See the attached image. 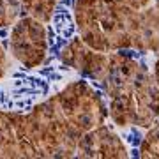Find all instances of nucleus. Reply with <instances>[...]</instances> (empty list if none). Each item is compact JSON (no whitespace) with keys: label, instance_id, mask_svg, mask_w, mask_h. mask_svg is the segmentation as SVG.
I'll return each mask as SVG.
<instances>
[{"label":"nucleus","instance_id":"6","mask_svg":"<svg viewBox=\"0 0 159 159\" xmlns=\"http://www.w3.org/2000/svg\"><path fill=\"white\" fill-rule=\"evenodd\" d=\"M127 148L122 138L117 134L110 124H103L85 133L76 147L74 157H127Z\"/></svg>","mask_w":159,"mask_h":159},{"label":"nucleus","instance_id":"2","mask_svg":"<svg viewBox=\"0 0 159 159\" xmlns=\"http://www.w3.org/2000/svg\"><path fill=\"white\" fill-rule=\"evenodd\" d=\"M108 101V117L119 127H152L159 117V90L133 51L108 53V66L97 81Z\"/></svg>","mask_w":159,"mask_h":159},{"label":"nucleus","instance_id":"8","mask_svg":"<svg viewBox=\"0 0 159 159\" xmlns=\"http://www.w3.org/2000/svg\"><path fill=\"white\" fill-rule=\"evenodd\" d=\"M2 32L4 28H0V80L9 74L11 69V53L7 48V39H2Z\"/></svg>","mask_w":159,"mask_h":159},{"label":"nucleus","instance_id":"5","mask_svg":"<svg viewBox=\"0 0 159 159\" xmlns=\"http://www.w3.org/2000/svg\"><path fill=\"white\" fill-rule=\"evenodd\" d=\"M9 53L21 69H39L50 62L48 25L30 14L19 16L9 30Z\"/></svg>","mask_w":159,"mask_h":159},{"label":"nucleus","instance_id":"3","mask_svg":"<svg viewBox=\"0 0 159 159\" xmlns=\"http://www.w3.org/2000/svg\"><path fill=\"white\" fill-rule=\"evenodd\" d=\"M76 36L97 51L131 48L129 36L115 0H69Z\"/></svg>","mask_w":159,"mask_h":159},{"label":"nucleus","instance_id":"7","mask_svg":"<svg viewBox=\"0 0 159 159\" xmlns=\"http://www.w3.org/2000/svg\"><path fill=\"white\" fill-rule=\"evenodd\" d=\"M140 145L142 157H159V124L152 127V131L143 138Z\"/></svg>","mask_w":159,"mask_h":159},{"label":"nucleus","instance_id":"4","mask_svg":"<svg viewBox=\"0 0 159 159\" xmlns=\"http://www.w3.org/2000/svg\"><path fill=\"white\" fill-rule=\"evenodd\" d=\"M71 69L57 60L48 62L46 69H25L13 76L0 80V111L25 113L37 103L44 101L53 90V83L71 78ZM55 92V90H53Z\"/></svg>","mask_w":159,"mask_h":159},{"label":"nucleus","instance_id":"1","mask_svg":"<svg viewBox=\"0 0 159 159\" xmlns=\"http://www.w3.org/2000/svg\"><path fill=\"white\" fill-rule=\"evenodd\" d=\"M106 119L97 83L74 78L25 113L0 111V157H74L81 136Z\"/></svg>","mask_w":159,"mask_h":159},{"label":"nucleus","instance_id":"9","mask_svg":"<svg viewBox=\"0 0 159 159\" xmlns=\"http://www.w3.org/2000/svg\"><path fill=\"white\" fill-rule=\"evenodd\" d=\"M154 71H156V80H157V83H159V58H157V62H156Z\"/></svg>","mask_w":159,"mask_h":159}]
</instances>
